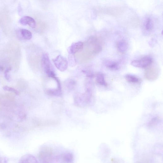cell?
I'll use <instances>...</instances> for the list:
<instances>
[{
	"instance_id": "6",
	"label": "cell",
	"mask_w": 163,
	"mask_h": 163,
	"mask_svg": "<svg viewBox=\"0 0 163 163\" xmlns=\"http://www.w3.org/2000/svg\"><path fill=\"white\" fill-rule=\"evenodd\" d=\"M19 22L22 25H28L32 28H35L36 26V23L35 20L33 18L29 16L23 17L20 19Z\"/></svg>"
},
{
	"instance_id": "1",
	"label": "cell",
	"mask_w": 163,
	"mask_h": 163,
	"mask_svg": "<svg viewBox=\"0 0 163 163\" xmlns=\"http://www.w3.org/2000/svg\"><path fill=\"white\" fill-rule=\"evenodd\" d=\"M41 63L44 72L49 77L52 78L56 76L52 68L49 57L47 54L44 53L43 55Z\"/></svg>"
},
{
	"instance_id": "16",
	"label": "cell",
	"mask_w": 163,
	"mask_h": 163,
	"mask_svg": "<svg viewBox=\"0 0 163 163\" xmlns=\"http://www.w3.org/2000/svg\"><path fill=\"white\" fill-rule=\"evenodd\" d=\"M69 61L70 65L72 66H74L76 65V62L74 55L69 54Z\"/></svg>"
},
{
	"instance_id": "13",
	"label": "cell",
	"mask_w": 163,
	"mask_h": 163,
	"mask_svg": "<svg viewBox=\"0 0 163 163\" xmlns=\"http://www.w3.org/2000/svg\"><path fill=\"white\" fill-rule=\"evenodd\" d=\"M125 78L128 82L131 83H138L140 81L139 79L137 77L130 74L126 75Z\"/></svg>"
},
{
	"instance_id": "7",
	"label": "cell",
	"mask_w": 163,
	"mask_h": 163,
	"mask_svg": "<svg viewBox=\"0 0 163 163\" xmlns=\"http://www.w3.org/2000/svg\"><path fill=\"white\" fill-rule=\"evenodd\" d=\"M84 46V44L82 42H79L73 43L69 48L68 52L69 54L74 55L80 50H82Z\"/></svg>"
},
{
	"instance_id": "9",
	"label": "cell",
	"mask_w": 163,
	"mask_h": 163,
	"mask_svg": "<svg viewBox=\"0 0 163 163\" xmlns=\"http://www.w3.org/2000/svg\"><path fill=\"white\" fill-rule=\"evenodd\" d=\"M96 83L101 86L106 87L107 86L104 75L102 73H98L96 74Z\"/></svg>"
},
{
	"instance_id": "10",
	"label": "cell",
	"mask_w": 163,
	"mask_h": 163,
	"mask_svg": "<svg viewBox=\"0 0 163 163\" xmlns=\"http://www.w3.org/2000/svg\"><path fill=\"white\" fill-rule=\"evenodd\" d=\"M20 32L23 38L25 40H30L32 38V34L28 30L24 29H20Z\"/></svg>"
},
{
	"instance_id": "15",
	"label": "cell",
	"mask_w": 163,
	"mask_h": 163,
	"mask_svg": "<svg viewBox=\"0 0 163 163\" xmlns=\"http://www.w3.org/2000/svg\"><path fill=\"white\" fill-rule=\"evenodd\" d=\"M76 81L72 79H69L66 81L65 84L69 88L73 89L76 85Z\"/></svg>"
},
{
	"instance_id": "19",
	"label": "cell",
	"mask_w": 163,
	"mask_h": 163,
	"mask_svg": "<svg viewBox=\"0 0 163 163\" xmlns=\"http://www.w3.org/2000/svg\"><path fill=\"white\" fill-rule=\"evenodd\" d=\"M11 69V68H8L5 71L4 73L5 77L7 81H9L10 80V77L8 73Z\"/></svg>"
},
{
	"instance_id": "18",
	"label": "cell",
	"mask_w": 163,
	"mask_h": 163,
	"mask_svg": "<svg viewBox=\"0 0 163 163\" xmlns=\"http://www.w3.org/2000/svg\"><path fill=\"white\" fill-rule=\"evenodd\" d=\"M3 89L5 90L11 91L12 92L14 93L16 95H19V91L13 88L7 86H5L3 87Z\"/></svg>"
},
{
	"instance_id": "8",
	"label": "cell",
	"mask_w": 163,
	"mask_h": 163,
	"mask_svg": "<svg viewBox=\"0 0 163 163\" xmlns=\"http://www.w3.org/2000/svg\"><path fill=\"white\" fill-rule=\"evenodd\" d=\"M117 47L119 52L121 53H124L126 52L127 49V44L125 41L121 40L117 43Z\"/></svg>"
},
{
	"instance_id": "5",
	"label": "cell",
	"mask_w": 163,
	"mask_h": 163,
	"mask_svg": "<svg viewBox=\"0 0 163 163\" xmlns=\"http://www.w3.org/2000/svg\"><path fill=\"white\" fill-rule=\"evenodd\" d=\"M150 65L147 67L145 72V77L149 80L153 81L158 77V70L155 66Z\"/></svg>"
},
{
	"instance_id": "20",
	"label": "cell",
	"mask_w": 163,
	"mask_h": 163,
	"mask_svg": "<svg viewBox=\"0 0 163 163\" xmlns=\"http://www.w3.org/2000/svg\"><path fill=\"white\" fill-rule=\"evenodd\" d=\"M41 2L43 3H47L50 0H40Z\"/></svg>"
},
{
	"instance_id": "17",
	"label": "cell",
	"mask_w": 163,
	"mask_h": 163,
	"mask_svg": "<svg viewBox=\"0 0 163 163\" xmlns=\"http://www.w3.org/2000/svg\"><path fill=\"white\" fill-rule=\"evenodd\" d=\"M145 28L147 30L150 31L153 28V23L152 20L150 18H148L147 20L145 25Z\"/></svg>"
},
{
	"instance_id": "11",
	"label": "cell",
	"mask_w": 163,
	"mask_h": 163,
	"mask_svg": "<svg viewBox=\"0 0 163 163\" xmlns=\"http://www.w3.org/2000/svg\"><path fill=\"white\" fill-rule=\"evenodd\" d=\"M20 162H36V160L32 155H26L23 157L20 160Z\"/></svg>"
},
{
	"instance_id": "14",
	"label": "cell",
	"mask_w": 163,
	"mask_h": 163,
	"mask_svg": "<svg viewBox=\"0 0 163 163\" xmlns=\"http://www.w3.org/2000/svg\"><path fill=\"white\" fill-rule=\"evenodd\" d=\"M63 160L67 162H71L73 160V155L70 153H66L63 154L62 157Z\"/></svg>"
},
{
	"instance_id": "3",
	"label": "cell",
	"mask_w": 163,
	"mask_h": 163,
	"mask_svg": "<svg viewBox=\"0 0 163 163\" xmlns=\"http://www.w3.org/2000/svg\"><path fill=\"white\" fill-rule=\"evenodd\" d=\"M153 62L152 58L149 56H145L138 60H135L131 63V65L134 67L145 68L151 65Z\"/></svg>"
},
{
	"instance_id": "12",
	"label": "cell",
	"mask_w": 163,
	"mask_h": 163,
	"mask_svg": "<svg viewBox=\"0 0 163 163\" xmlns=\"http://www.w3.org/2000/svg\"><path fill=\"white\" fill-rule=\"evenodd\" d=\"M106 67L112 70H117L119 68V65L118 63L112 62L110 61H107L106 62Z\"/></svg>"
},
{
	"instance_id": "2",
	"label": "cell",
	"mask_w": 163,
	"mask_h": 163,
	"mask_svg": "<svg viewBox=\"0 0 163 163\" xmlns=\"http://www.w3.org/2000/svg\"><path fill=\"white\" fill-rule=\"evenodd\" d=\"M52 60L56 67L60 71H64L67 69L68 61L65 58L62 56L59 55Z\"/></svg>"
},
{
	"instance_id": "4",
	"label": "cell",
	"mask_w": 163,
	"mask_h": 163,
	"mask_svg": "<svg viewBox=\"0 0 163 163\" xmlns=\"http://www.w3.org/2000/svg\"><path fill=\"white\" fill-rule=\"evenodd\" d=\"M53 150L52 148L48 147L43 148L39 153V158L44 162H48L52 157Z\"/></svg>"
}]
</instances>
